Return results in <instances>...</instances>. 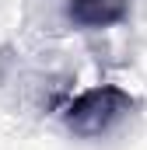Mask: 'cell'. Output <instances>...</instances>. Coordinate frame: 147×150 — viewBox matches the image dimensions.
I'll use <instances>...</instances> for the list:
<instances>
[{"label":"cell","mask_w":147,"mask_h":150,"mask_svg":"<svg viewBox=\"0 0 147 150\" xmlns=\"http://www.w3.org/2000/svg\"><path fill=\"white\" fill-rule=\"evenodd\" d=\"M133 108H137V98L130 91H123L119 84H98V87L81 91L70 105L60 112V119H63V126L70 129L74 136L95 140V136L112 133L123 119H130Z\"/></svg>","instance_id":"cell-1"},{"label":"cell","mask_w":147,"mask_h":150,"mask_svg":"<svg viewBox=\"0 0 147 150\" xmlns=\"http://www.w3.org/2000/svg\"><path fill=\"white\" fill-rule=\"evenodd\" d=\"M67 14L81 28H112L130 18V0H67Z\"/></svg>","instance_id":"cell-2"}]
</instances>
